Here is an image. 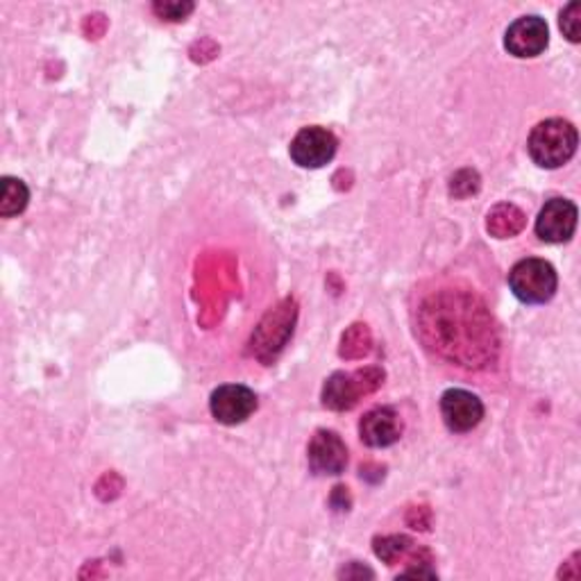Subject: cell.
<instances>
[{
    "label": "cell",
    "instance_id": "6da1fadb",
    "mask_svg": "<svg viewBox=\"0 0 581 581\" xmlns=\"http://www.w3.org/2000/svg\"><path fill=\"white\" fill-rule=\"evenodd\" d=\"M574 125L563 118H547L538 123L527 141V150L540 169H559L577 150Z\"/></svg>",
    "mask_w": 581,
    "mask_h": 581
},
{
    "label": "cell",
    "instance_id": "7a4b0ae2",
    "mask_svg": "<svg viewBox=\"0 0 581 581\" xmlns=\"http://www.w3.org/2000/svg\"><path fill=\"white\" fill-rule=\"evenodd\" d=\"M557 271L545 260H523L509 273V286L513 296L525 305H543L557 294Z\"/></svg>",
    "mask_w": 581,
    "mask_h": 581
},
{
    "label": "cell",
    "instance_id": "3957f363",
    "mask_svg": "<svg viewBox=\"0 0 581 581\" xmlns=\"http://www.w3.org/2000/svg\"><path fill=\"white\" fill-rule=\"evenodd\" d=\"M337 146L339 141L330 130L311 125L300 130L296 139L290 141V157L303 169H322L334 159Z\"/></svg>",
    "mask_w": 581,
    "mask_h": 581
},
{
    "label": "cell",
    "instance_id": "277c9868",
    "mask_svg": "<svg viewBox=\"0 0 581 581\" xmlns=\"http://www.w3.org/2000/svg\"><path fill=\"white\" fill-rule=\"evenodd\" d=\"M212 415L223 425H239L254 413L257 396L241 384H225L212 394Z\"/></svg>",
    "mask_w": 581,
    "mask_h": 581
},
{
    "label": "cell",
    "instance_id": "5b68a950",
    "mask_svg": "<svg viewBox=\"0 0 581 581\" xmlns=\"http://www.w3.org/2000/svg\"><path fill=\"white\" fill-rule=\"evenodd\" d=\"M550 44V30L540 16H523L513 21L504 35V46L513 57H538Z\"/></svg>",
    "mask_w": 581,
    "mask_h": 581
},
{
    "label": "cell",
    "instance_id": "8992f818",
    "mask_svg": "<svg viewBox=\"0 0 581 581\" xmlns=\"http://www.w3.org/2000/svg\"><path fill=\"white\" fill-rule=\"evenodd\" d=\"M441 415L449 432L466 434L481 423L483 405L470 391L449 389L441 398Z\"/></svg>",
    "mask_w": 581,
    "mask_h": 581
},
{
    "label": "cell",
    "instance_id": "52a82bcc",
    "mask_svg": "<svg viewBox=\"0 0 581 581\" xmlns=\"http://www.w3.org/2000/svg\"><path fill=\"white\" fill-rule=\"evenodd\" d=\"M577 228V207L570 201L552 198L545 203L536 218V235L545 243H563L574 235Z\"/></svg>",
    "mask_w": 581,
    "mask_h": 581
},
{
    "label": "cell",
    "instance_id": "ba28073f",
    "mask_svg": "<svg viewBox=\"0 0 581 581\" xmlns=\"http://www.w3.org/2000/svg\"><path fill=\"white\" fill-rule=\"evenodd\" d=\"M348 464V449L339 434L318 432L309 443V466L316 475H341Z\"/></svg>",
    "mask_w": 581,
    "mask_h": 581
},
{
    "label": "cell",
    "instance_id": "9c48e42d",
    "mask_svg": "<svg viewBox=\"0 0 581 581\" xmlns=\"http://www.w3.org/2000/svg\"><path fill=\"white\" fill-rule=\"evenodd\" d=\"M360 434L362 441L371 447H389L400 438L402 421L394 409L377 407L362 418Z\"/></svg>",
    "mask_w": 581,
    "mask_h": 581
},
{
    "label": "cell",
    "instance_id": "30bf717a",
    "mask_svg": "<svg viewBox=\"0 0 581 581\" xmlns=\"http://www.w3.org/2000/svg\"><path fill=\"white\" fill-rule=\"evenodd\" d=\"M27 186L16 178H3V196H0V216L12 218L27 207Z\"/></svg>",
    "mask_w": 581,
    "mask_h": 581
},
{
    "label": "cell",
    "instance_id": "8fae6325",
    "mask_svg": "<svg viewBox=\"0 0 581 581\" xmlns=\"http://www.w3.org/2000/svg\"><path fill=\"white\" fill-rule=\"evenodd\" d=\"M581 5L577 3H570L563 12H561V30H563V35L572 42V44H579L581 42Z\"/></svg>",
    "mask_w": 581,
    "mask_h": 581
},
{
    "label": "cell",
    "instance_id": "7c38bea8",
    "mask_svg": "<svg viewBox=\"0 0 581 581\" xmlns=\"http://www.w3.org/2000/svg\"><path fill=\"white\" fill-rule=\"evenodd\" d=\"M155 12L161 19L182 21V19H186V14L193 12V5L191 3H155Z\"/></svg>",
    "mask_w": 581,
    "mask_h": 581
}]
</instances>
